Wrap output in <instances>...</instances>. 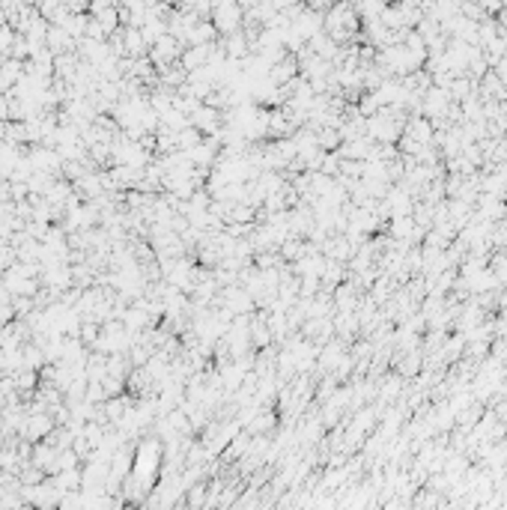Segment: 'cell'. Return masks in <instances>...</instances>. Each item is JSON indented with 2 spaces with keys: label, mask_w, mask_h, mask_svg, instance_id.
<instances>
[{
  "label": "cell",
  "mask_w": 507,
  "mask_h": 510,
  "mask_svg": "<svg viewBox=\"0 0 507 510\" xmlns=\"http://www.w3.org/2000/svg\"><path fill=\"white\" fill-rule=\"evenodd\" d=\"M51 427H54V421L48 415H45V412H33V415H27V424L21 427V433H24L27 439H39L45 433H51Z\"/></svg>",
  "instance_id": "obj_1"
}]
</instances>
